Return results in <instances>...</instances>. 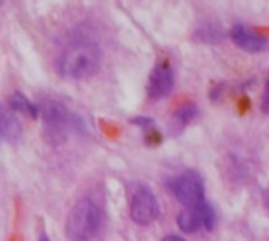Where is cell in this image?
Segmentation results:
<instances>
[{
    "label": "cell",
    "mask_w": 269,
    "mask_h": 241,
    "mask_svg": "<svg viewBox=\"0 0 269 241\" xmlns=\"http://www.w3.org/2000/svg\"><path fill=\"white\" fill-rule=\"evenodd\" d=\"M102 61V53L94 43H78L66 48L59 57V72L65 78L83 79L96 74Z\"/></svg>",
    "instance_id": "obj_1"
},
{
    "label": "cell",
    "mask_w": 269,
    "mask_h": 241,
    "mask_svg": "<svg viewBox=\"0 0 269 241\" xmlns=\"http://www.w3.org/2000/svg\"><path fill=\"white\" fill-rule=\"evenodd\" d=\"M102 223V212L91 199L78 201L66 217V236L70 241H87L98 232Z\"/></svg>",
    "instance_id": "obj_2"
},
{
    "label": "cell",
    "mask_w": 269,
    "mask_h": 241,
    "mask_svg": "<svg viewBox=\"0 0 269 241\" xmlns=\"http://www.w3.org/2000/svg\"><path fill=\"white\" fill-rule=\"evenodd\" d=\"M41 120L44 125V136L52 144H59L68 131V110L58 100H46L41 105Z\"/></svg>",
    "instance_id": "obj_3"
},
{
    "label": "cell",
    "mask_w": 269,
    "mask_h": 241,
    "mask_svg": "<svg viewBox=\"0 0 269 241\" xmlns=\"http://www.w3.org/2000/svg\"><path fill=\"white\" fill-rule=\"evenodd\" d=\"M172 192L185 206H198L205 202L203 179L195 171H185L172 184Z\"/></svg>",
    "instance_id": "obj_4"
},
{
    "label": "cell",
    "mask_w": 269,
    "mask_h": 241,
    "mask_svg": "<svg viewBox=\"0 0 269 241\" xmlns=\"http://www.w3.org/2000/svg\"><path fill=\"white\" fill-rule=\"evenodd\" d=\"M214 221H216V215H214L212 206L207 205V202L198 206H186L185 210L177 215V225L186 234L198 232L201 227L212 228Z\"/></svg>",
    "instance_id": "obj_5"
},
{
    "label": "cell",
    "mask_w": 269,
    "mask_h": 241,
    "mask_svg": "<svg viewBox=\"0 0 269 241\" xmlns=\"http://www.w3.org/2000/svg\"><path fill=\"white\" fill-rule=\"evenodd\" d=\"M131 219L137 225H150L159 215V202L151 193V190L140 188L135 192L131 199V208H129Z\"/></svg>",
    "instance_id": "obj_6"
},
{
    "label": "cell",
    "mask_w": 269,
    "mask_h": 241,
    "mask_svg": "<svg viewBox=\"0 0 269 241\" xmlns=\"http://www.w3.org/2000/svg\"><path fill=\"white\" fill-rule=\"evenodd\" d=\"M173 83H175V78H173L172 66L166 61L159 63L151 70L150 79H148V96L151 100H163L173 90Z\"/></svg>",
    "instance_id": "obj_7"
},
{
    "label": "cell",
    "mask_w": 269,
    "mask_h": 241,
    "mask_svg": "<svg viewBox=\"0 0 269 241\" xmlns=\"http://www.w3.org/2000/svg\"><path fill=\"white\" fill-rule=\"evenodd\" d=\"M230 39L232 43L238 46V48L245 50V52L251 53H258L264 52V50L269 48V39L258 31L251 30L247 26H234L230 30Z\"/></svg>",
    "instance_id": "obj_8"
},
{
    "label": "cell",
    "mask_w": 269,
    "mask_h": 241,
    "mask_svg": "<svg viewBox=\"0 0 269 241\" xmlns=\"http://www.w3.org/2000/svg\"><path fill=\"white\" fill-rule=\"evenodd\" d=\"M198 116V107L192 103V101H186L185 105H181L179 109L173 113V118H172V125L175 131H181L185 129L188 123H192Z\"/></svg>",
    "instance_id": "obj_9"
},
{
    "label": "cell",
    "mask_w": 269,
    "mask_h": 241,
    "mask_svg": "<svg viewBox=\"0 0 269 241\" xmlns=\"http://www.w3.org/2000/svg\"><path fill=\"white\" fill-rule=\"evenodd\" d=\"M9 107L17 114H26V116H31V118H37V116H39L37 105H33V103L21 92L11 94V98H9Z\"/></svg>",
    "instance_id": "obj_10"
},
{
    "label": "cell",
    "mask_w": 269,
    "mask_h": 241,
    "mask_svg": "<svg viewBox=\"0 0 269 241\" xmlns=\"http://www.w3.org/2000/svg\"><path fill=\"white\" fill-rule=\"evenodd\" d=\"M19 135V122L15 120V116L6 113L0 107V140H11Z\"/></svg>",
    "instance_id": "obj_11"
},
{
    "label": "cell",
    "mask_w": 269,
    "mask_h": 241,
    "mask_svg": "<svg viewBox=\"0 0 269 241\" xmlns=\"http://www.w3.org/2000/svg\"><path fill=\"white\" fill-rule=\"evenodd\" d=\"M262 110H264V113H269V79H267V83H265L264 94H262Z\"/></svg>",
    "instance_id": "obj_12"
},
{
    "label": "cell",
    "mask_w": 269,
    "mask_h": 241,
    "mask_svg": "<svg viewBox=\"0 0 269 241\" xmlns=\"http://www.w3.org/2000/svg\"><path fill=\"white\" fill-rule=\"evenodd\" d=\"M160 241H186V239L185 237H181V236H175V234H170V236L163 237Z\"/></svg>",
    "instance_id": "obj_13"
},
{
    "label": "cell",
    "mask_w": 269,
    "mask_h": 241,
    "mask_svg": "<svg viewBox=\"0 0 269 241\" xmlns=\"http://www.w3.org/2000/svg\"><path fill=\"white\" fill-rule=\"evenodd\" d=\"M264 201H265V206L269 208V192H265V195H264Z\"/></svg>",
    "instance_id": "obj_14"
},
{
    "label": "cell",
    "mask_w": 269,
    "mask_h": 241,
    "mask_svg": "<svg viewBox=\"0 0 269 241\" xmlns=\"http://www.w3.org/2000/svg\"><path fill=\"white\" fill-rule=\"evenodd\" d=\"M39 241H50V237H48V236H46V234H41Z\"/></svg>",
    "instance_id": "obj_15"
}]
</instances>
